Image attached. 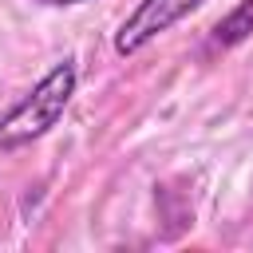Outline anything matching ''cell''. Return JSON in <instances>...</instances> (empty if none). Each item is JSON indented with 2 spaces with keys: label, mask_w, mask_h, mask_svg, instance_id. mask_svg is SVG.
I'll use <instances>...</instances> for the list:
<instances>
[{
  "label": "cell",
  "mask_w": 253,
  "mask_h": 253,
  "mask_svg": "<svg viewBox=\"0 0 253 253\" xmlns=\"http://www.w3.org/2000/svg\"><path fill=\"white\" fill-rule=\"evenodd\" d=\"M75 83H79V67L75 59H59L8 115H0V150H16V146H28L36 138H43L67 111L71 95H75Z\"/></svg>",
  "instance_id": "cell-1"
},
{
  "label": "cell",
  "mask_w": 253,
  "mask_h": 253,
  "mask_svg": "<svg viewBox=\"0 0 253 253\" xmlns=\"http://www.w3.org/2000/svg\"><path fill=\"white\" fill-rule=\"evenodd\" d=\"M206 0H138L126 20L115 32V51L119 55H134L146 43H154L162 32H170L178 20H186L190 12H198Z\"/></svg>",
  "instance_id": "cell-2"
},
{
  "label": "cell",
  "mask_w": 253,
  "mask_h": 253,
  "mask_svg": "<svg viewBox=\"0 0 253 253\" xmlns=\"http://www.w3.org/2000/svg\"><path fill=\"white\" fill-rule=\"evenodd\" d=\"M253 36V0H241L229 16H221L217 24H213V32H210V51H217V47H233V43H241V40H249Z\"/></svg>",
  "instance_id": "cell-3"
},
{
  "label": "cell",
  "mask_w": 253,
  "mask_h": 253,
  "mask_svg": "<svg viewBox=\"0 0 253 253\" xmlns=\"http://www.w3.org/2000/svg\"><path fill=\"white\" fill-rule=\"evenodd\" d=\"M40 4H47V8H71V4H87V0H40Z\"/></svg>",
  "instance_id": "cell-4"
}]
</instances>
